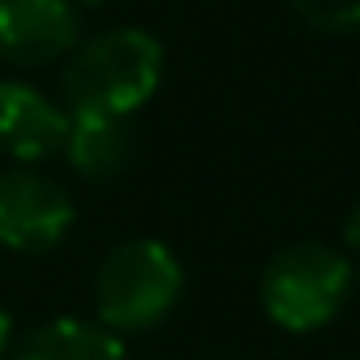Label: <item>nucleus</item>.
<instances>
[{"mask_svg": "<svg viewBox=\"0 0 360 360\" xmlns=\"http://www.w3.org/2000/svg\"><path fill=\"white\" fill-rule=\"evenodd\" d=\"M347 242L360 250V208H356V212H352V221H347Z\"/></svg>", "mask_w": 360, "mask_h": 360, "instance_id": "nucleus-10", "label": "nucleus"}, {"mask_svg": "<svg viewBox=\"0 0 360 360\" xmlns=\"http://www.w3.org/2000/svg\"><path fill=\"white\" fill-rule=\"evenodd\" d=\"M85 5H98V0H85Z\"/></svg>", "mask_w": 360, "mask_h": 360, "instance_id": "nucleus-12", "label": "nucleus"}, {"mask_svg": "<svg viewBox=\"0 0 360 360\" xmlns=\"http://www.w3.org/2000/svg\"><path fill=\"white\" fill-rule=\"evenodd\" d=\"M72 115L22 81H0V148L18 161H43L64 153Z\"/></svg>", "mask_w": 360, "mask_h": 360, "instance_id": "nucleus-6", "label": "nucleus"}, {"mask_svg": "<svg viewBox=\"0 0 360 360\" xmlns=\"http://www.w3.org/2000/svg\"><path fill=\"white\" fill-rule=\"evenodd\" d=\"M18 360H123V343L106 326L60 318V322L34 330L22 343Z\"/></svg>", "mask_w": 360, "mask_h": 360, "instance_id": "nucleus-8", "label": "nucleus"}, {"mask_svg": "<svg viewBox=\"0 0 360 360\" xmlns=\"http://www.w3.org/2000/svg\"><path fill=\"white\" fill-rule=\"evenodd\" d=\"M72 225V200L30 169L0 174V246L18 255L51 250Z\"/></svg>", "mask_w": 360, "mask_h": 360, "instance_id": "nucleus-4", "label": "nucleus"}, {"mask_svg": "<svg viewBox=\"0 0 360 360\" xmlns=\"http://www.w3.org/2000/svg\"><path fill=\"white\" fill-rule=\"evenodd\" d=\"M352 288V267L343 255L326 246H292L263 271V309L284 330H318L326 326Z\"/></svg>", "mask_w": 360, "mask_h": 360, "instance_id": "nucleus-3", "label": "nucleus"}, {"mask_svg": "<svg viewBox=\"0 0 360 360\" xmlns=\"http://www.w3.org/2000/svg\"><path fill=\"white\" fill-rule=\"evenodd\" d=\"M9 326H13V322H9V314L0 309V352H5V343H9Z\"/></svg>", "mask_w": 360, "mask_h": 360, "instance_id": "nucleus-11", "label": "nucleus"}, {"mask_svg": "<svg viewBox=\"0 0 360 360\" xmlns=\"http://www.w3.org/2000/svg\"><path fill=\"white\" fill-rule=\"evenodd\" d=\"M64 153L85 178H110L123 169V161L131 153L127 123L115 115H72Z\"/></svg>", "mask_w": 360, "mask_h": 360, "instance_id": "nucleus-7", "label": "nucleus"}, {"mask_svg": "<svg viewBox=\"0 0 360 360\" xmlns=\"http://www.w3.org/2000/svg\"><path fill=\"white\" fill-rule=\"evenodd\" d=\"M77 47V13L68 0H0V56L34 68Z\"/></svg>", "mask_w": 360, "mask_h": 360, "instance_id": "nucleus-5", "label": "nucleus"}, {"mask_svg": "<svg viewBox=\"0 0 360 360\" xmlns=\"http://www.w3.org/2000/svg\"><path fill=\"white\" fill-rule=\"evenodd\" d=\"M183 297V267L161 242L119 246L98 276V318L115 335L153 330Z\"/></svg>", "mask_w": 360, "mask_h": 360, "instance_id": "nucleus-2", "label": "nucleus"}, {"mask_svg": "<svg viewBox=\"0 0 360 360\" xmlns=\"http://www.w3.org/2000/svg\"><path fill=\"white\" fill-rule=\"evenodd\" d=\"M161 68L165 56L148 30H106L72 56L64 72V98L72 115L127 119L157 94Z\"/></svg>", "mask_w": 360, "mask_h": 360, "instance_id": "nucleus-1", "label": "nucleus"}, {"mask_svg": "<svg viewBox=\"0 0 360 360\" xmlns=\"http://www.w3.org/2000/svg\"><path fill=\"white\" fill-rule=\"evenodd\" d=\"M297 13L330 34H352L360 30V0H292Z\"/></svg>", "mask_w": 360, "mask_h": 360, "instance_id": "nucleus-9", "label": "nucleus"}]
</instances>
